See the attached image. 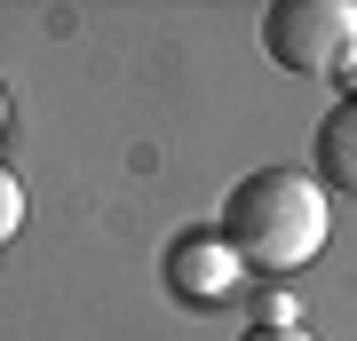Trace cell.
<instances>
[{
  "label": "cell",
  "mask_w": 357,
  "mask_h": 341,
  "mask_svg": "<svg viewBox=\"0 0 357 341\" xmlns=\"http://www.w3.org/2000/svg\"><path fill=\"white\" fill-rule=\"evenodd\" d=\"M0 119H8V88H0Z\"/></svg>",
  "instance_id": "cell-7"
},
{
  "label": "cell",
  "mask_w": 357,
  "mask_h": 341,
  "mask_svg": "<svg viewBox=\"0 0 357 341\" xmlns=\"http://www.w3.org/2000/svg\"><path fill=\"white\" fill-rule=\"evenodd\" d=\"M16 222H24V183L0 167V238H16Z\"/></svg>",
  "instance_id": "cell-5"
},
{
  "label": "cell",
  "mask_w": 357,
  "mask_h": 341,
  "mask_svg": "<svg viewBox=\"0 0 357 341\" xmlns=\"http://www.w3.org/2000/svg\"><path fill=\"white\" fill-rule=\"evenodd\" d=\"M238 341H318V333H310V326H246Z\"/></svg>",
  "instance_id": "cell-6"
},
{
  "label": "cell",
  "mask_w": 357,
  "mask_h": 341,
  "mask_svg": "<svg viewBox=\"0 0 357 341\" xmlns=\"http://www.w3.org/2000/svg\"><path fill=\"white\" fill-rule=\"evenodd\" d=\"M310 175H318L326 190H349L357 199V88L326 103L318 135H310Z\"/></svg>",
  "instance_id": "cell-4"
},
{
  "label": "cell",
  "mask_w": 357,
  "mask_h": 341,
  "mask_svg": "<svg viewBox=\"0 0 357 341\" xmlns=\"http://www.w3.org/2000/svg\"><path fill=\"white\" fill-rule=\"evenodd\" d=\"M215 230H222V246L238 254L246 278H294V270H310V254L326 246L333 206H326V183L310 175V167H255V175L230 183Z\"/></svg>",
  "instance_id": "cell-1"
},
{
  "label": "cell",
  "mask_w": 357,
  "mask_h": 341,
  "mask_svg": "<svg viewBox=\"0 0 357 341\" xmlns=\"http://www.w3.org/2000/svg\"><path fill=\"white\" fill-rule=\"evenodd\" d=\"M159 286L175 294L183 310H222V302H238L246 270H238V254L222 246V230H175L167 254H159Z\"/></svg>",
  "instance_id": "cell-3"
},
{
  "label": "cell",
  "mask_w": 357,
  "mask_h": 341,
  "mask_svg": "<svg viewBox=\"0 0 357 341\" xmlns=\"http://www.w3.org/2000/svg\"><path fill=\"white\" fill-rule=\"evenodd\" d=\"M262 48L294 79H326L357 63V0H270L262 8Z\"/></svg>",
  "instance_id": "cell-2"
}]
</instances>
